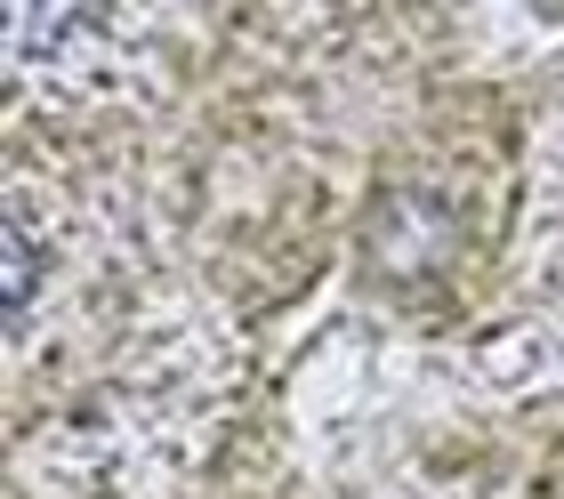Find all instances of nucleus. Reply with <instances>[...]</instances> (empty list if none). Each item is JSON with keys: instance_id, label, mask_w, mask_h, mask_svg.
Wrapping results in <instances>:
<instances>
[{"instance_id": "1", "label": "nucleus", "mask_w": 564, "mask_h": 499, "mask_svg": "<svg viewBox=\"0 0 564 499\" xmlns=\"http://www.w3.org/2000/svg\"><path fill=\"white\" fill-rule=\"evenodd\" d=\"M97 0H9V57H57Z\"/></svg>"}, {"instance_id": "2", "label": "nucleus", "mask_w": 564, "mask_h": 499, "mask_svg": "<svg viewBox=\"0 0 564 499\" xmlns=\"http://www.w3.org/2000/svg\"><path fill=\"white\" fill-rule=\"evenodd\" d=\"M0 267H9V314H24V306H33V274H41L24 218H9V234H0Z\"/></svg>"}]
</instances>
